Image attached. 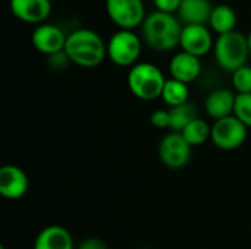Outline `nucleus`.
I'll return each instance as SVG.
<instances>
[{
  "instance_id": "1",
  "label": "nucleus",
  "mask_w": 251,
  "mask_h": 249,
  "mask_svg": "<svg viewBox=\"0 0 251 249\" xmlns=\"http://www.w3.org/2000/svg\"><path fill=\"white\" fill-rule=\"evenodd\" d=\"M65 53L72 63L81 68H96L104 60L107 44L96 31L79 28L68 35Z\"/></svg>"
},
{
  "instance_id": "2",
  "label": "nucleus",
  "mask_w": 251,
  "mask_h": 249,
  "mask_svg": "<svg viewBox=\"0 0 251 249\" xmlns=\"http://www.w3.org/2000/svg\"><path fill=\"white\" fill-rule=\"evenodd\" d=\"M144 43L157 51H169L179 45L182 25L171 13L153 12L146 16L141 25Z\"/></svg>"
},
{
  "instance_id": "3",
  "label": "nucleus",
  "mask_w": 251,
  "mask_h": 249,
  "mask_svg": "<svg viewBox=\"0 0 251 249\" xmlns=\"http://www.w3.org/2000/svg\"><path fill=\"white\" fill-rule=\"evenodd\" d=\"M166 84L163 72L153 63L141 62L131 68L128 73V88L140 100L151 101L162 97Z\"/></svg>"
},
{
  "instance_id": "4",
  "label": "nucleus",
  "mask_w": 251,
  "mask_h": 249,
  "mask_svg": "<svg viewBox=\"0 0 251 249\" xmlns=\"http://www.w3.org/2000/svg\"><path fill=\"white\" fill-rule=\"evenodd\" d=\"M215 59L221 69L234 73L237 69L247 65L250 57L247 37L240 31H232L219 35L215 41Z\"/></svg>"
},
{
  "instance_id": "5",
  "label": "nucleus",
  "mask_w": 251,
  "mask_h": 249,
  "mask_svg": "<svg viewBox=\"0 0 251 249\" xmlns=\"http://www.w3.org/2000/svg\"><path fill=\"white\" fill-rule=\"evenodd\" d=\"M141 48V40L134 31L119 29L107 41V57L121 68H132L137 65Z\"/></svg>"
},
{
  "instance_id": "6",
  "label": "nucleus",
  "mask_w": 251,
  "mask_h": 249,
  "mask_svg": "<svg viewBox=\"0 0 251 249\" xmlns=\"http://www.w3.org/2000/svg\"><path fill=\"white\" fill-rule=\"evenodd\" d=\"M106 13L116 26L128 31L143 25L147 16L143 0H106Z\"/></svg>"
},
{
  "instance_id": "7",
  "label": "nucleus",
  "mask_w": 251,
  "mask_h": 249,
  "mask_svg": "<svg viewBox=\"0 0 251 249\" xmlns=\"http://www.w3.org/2000/svg\"><path fill=\"white\" fill-rule=\"evenodd\" d=\"M249 128L235 116L215 120L212 126V142L225 151L240 148L247 139Z\"/></svg>"
},
{
  "instance_id": "8",
  "label": "nucleus",
  "mask_w": 251,
  "mask_h": 249,
  "mask_svg": "<svg viewBox=\"0 0 251 249\" xmlns=\"http://www.w3.org/2000/svg\"><path fill=\"white\" fill-rule=\"evenodd\" d=\"M191 150L193 147L181 134L171 132L165 135L159 144V158L168 169L179 170L190 163Z\"/></svg>"
},
{
  "instance_id": "9",
  "label": "nucleus",
  "mask_w": 251,
  "mask_h": 249,
  "mask_svg": "<svg viewBox=\"0 0 251 249\" xmlns=\"http://www.w3.org/2000/svg\"><path fill=\"white\" fill-rule=\"evenodd\" d=\"M66 38L68 35H65V32L57 25L46 22L37 25V28L31 34V43L34 48L47 56L63 51L66 45Z\"/></svg>"
},
{
  "instance_id": "10",
  "label": "nucleus",
  "mask_w": 251,
  "mask_h": 249,
  "mask_svg": "<svg viewBox=\"0 0 251 249\" xmlns=\"http://www.w3.org/2000/svg\"><path fill=\"white\" fill-rule=\"evenodd\" d=\"M179 45L182 47V51L196 57H203L215 47V41L206 25H184Z\"/></svg>"
},
{
  "instance_id": "11",
  "label": "nucleus",
  "mask_w": 251,
  "mask_h": 249,
  "mask_svg": "<svg viewBox=\"0 0 251 249\" xmlns=\"http://www.w3.org/2000/svg\"><path fill=\"white\" fill-rule=\"evenodd\" d=\"M10 12L25 23L41 25L51 13L50 0H10Z\"/></svg>"
},
{
  "instance_id": "12",
  "label": "nucleus",
  "mask_w": 251,
  "mask_h": 249,
  "mask_svg": "<svg viewBox=\"0 0 251 249\" xmlns=\"http://www.w3.org/2000/svg\"><path fill=\"white\" fill-rule=\"evenodd\" d=\"M29 182L26 173L13 164L0 169V194L6 200H19L28 191Z\"/></svg>"
},
{
  "instance_id": "13",
  "label": "nucleus",
  "mask_w": 251,
  "mask_h": 249,
  "mask_svg": "<svg viewBox=\"0 0 251 249\" xmlns=\"http://www.w3.org/2000/svg\"><path fill=\"white\" fill-rule=\"evenodd\" d=\"M169 73L172 79H176L184 84L196 81L201 73L200 57H196L190 53L179 51L169 62Z\"/></svg>"
},
{
  "instance_id": "14",
  "label": "nucleus",
  "mask_w": 251,
  "mask_h": 249,
  "mask_svg": "<svg viewBox=\"0 0 251 249\" xmlns=\"http://www.w3.org/2000/svg\"><path fill=\"white\" fill-rule=\"evenodd\" d=\"M235 100H237V94H234V91L231 90L221 88V90L212 91L207 95L206 103H204L207 116L215 120L234 116Z\"/></svg>"
},
{
  "instance_id": "15",
  "label": "nucleus",
  "mask_w": 251,
  "mask_h": 249,
  "mask_svg": "<svg viewBox=\"0 0 251 249\" xmlns=\"http://www.w3.org/2000/svg\"><path fill=\"white\" fill-rule=\"evenodd\" d=\"M213 7L210 0H182L178 15L184 25H206Z\"/></svg>"
},
{
  "instance_id": "16",
  "label": "nucleus",
  "mask_w": 251,
  "mask_h": 249,
  "mask_svg": "<svg viewBox=\"0 0 251 249\" xmlns=\"http://www.w3.org/2000/svg\"><path fill=\"white\" fill-rule=\"evenodd\" d=\"M34 249H74V239L65 227L51 225L38 233Z\"/></svg>"
},
{
  "instance_id": "17",
  "label": "nucleus",
  "mask_w": 251,
  "mask_h": 249,
  "mask_svg": "<svg viewBox=\"0 0 251 249\" xmlns=\"http://www.w3.org/2000/svg\"><path fill=\"white\" fill-rule=\"evenodd\" d=\"M209 25L218 35L232 32L237 26V13L228 4H218L212 10Z\"/></svg>"
},
{
  "instance_id": "18",
  "label": "nucleus",
  "mask_w": 251,
  "mask_h": 249,
  "mask_svg": "<svg viewBox=\"0 0 251 249\" xmlns=\"http://www.w3.org/2000/svg\"><path fill=\"white\" fill-rule=\"evenodd\" d=\"M188 95H190V90H188L187 84L179 82V81L172 79V78L166 79V84H165L163 92H162V100L171 109L188 103Z\"/></svg>"
},
{
  "instance_id": "19",
  "label": "nucleus",
  "mask_w": 251,
  "mask_h": 249,
  "mask_svg": "<svg viewBox=\"0 0 251 249\" xmlns=\"http://www.w3.org/2000/svg\"><path fill=\"white\" fill-rule=\"evenodd\" d=\"M181 135L185 138V141L191 147H197V145L204 144L207 139H210V136H212V126L206 120L197 117L181 132Z\"/></svg>"
},
{
  "instance_id": "20",
  "label": "nucleus",
  "mask_w": 251,
  "mask_h": 249,
  "mask_svg": "<svg viewBox=\"0 0 251 249\" xmlns=\"http://www.w3.org/2000/svg\"><path fill=\"white\" fill-rule=\"evenodd\" d=\"M171 113V126L169 129L172 132L181 134L194 119H197V112L196 107L191 103H185L178 107H172L169 110Z\"/></svg>"
},
{
  "instance_id": "21",
  "label": "nucleus",
  "mask_w": 251,
  "mask_h": 249,
  "mask_svg": "<svg viewBox=\"0 0 251 249\" xmlns=\"http://www.w3.org/2000/svg\"><path fill=\"white\" fill-rule=\"evenodd\" d=\"M232 87L237 94H251V66L246 65L232 73Z\"/></svg>"
},
{
  "instance_id": "22",
  "label": "nucleus",
  "mask_w": 251,
  "mask_h": 249,
  "mask_svg": "<svg viewBox=\"0 0 251 249\" xmlns=\"http://www.w3.org/2000/svg\"><path fill=\"white\" fill-rule=\"evenodd\" d=\"M234 116L251 128V94H237Z\"/></svg>"
},
{
  "instance_id": "23",
  "label": "nucleus",
  "mask_w": 251,
  "mask_h": 249,
  "mask_svg": "<svg viewBox=\"0 0 251 249\" xmlns=\"http://www.w3.org/2000/svg\"><path fill=\"white\" fill-rule=\"evenodd\" d=\"M150 123L157 129H165L171 126V113L165 109H157L150 116Z\"/></svg>"
},
{
  "instance_id": "24",
  "label": "nucleus",
  "mask_w": 251,
  "mask_h": 249,
  "mask_svg": "<svg viewBox=\"0 0 251 249\" xmlns=\"http://www.w3.org/2000/svg\"><path fill=\"white\" fill-rule=\"evenodd\" d=\"M153 1H154V6L157 7L159 12L174 15L175 12L179 10V6H181L182 0H153Z\"/></svg>"
},
{
  "instance_id": "25",
  "label": "nucleus",
  "mask_w": 251,
  "mask_h": 249,
  "mask_svg": "<svg viewBox=\"0 0 251 249\" xmlns=\"http://www.w3.org/2000/svg\"><path fill=\"white\" fill-rule=\"evenodd\" d=\"M78 249H107V245L97 238H87L79 244Z\"/></svg>"
},
{
  "instance_id": "26",
  "label": "nucleus",
  "mask_w": 251,
  "mask_h": 249,
  "mask_svg": "<svg viewBox=\"0 0 251 249\" xmlns=\"http://www.w3.org/2000/svg\"><path fill=\"white\" fill-rule=\"evenodd\" d=\"M247 43H249V50H250V56H251V31H250V34L247 35Z\"/></svg>"
},
{
  "instance_id": "27",
  "label": "nucleus",
  "mask_w": 251,
  "mask_h": 249,
  "mask_svg": "<svg viewBox=\"0 0 251 249\" xmlns=\"http://www.w3.org/2000/svg\"><path fill=\"white\" fill-rule=\"evenodd\" d=\"M0 249H6V248H4V247H0Z\"/></svg>"
}]
</instances>
